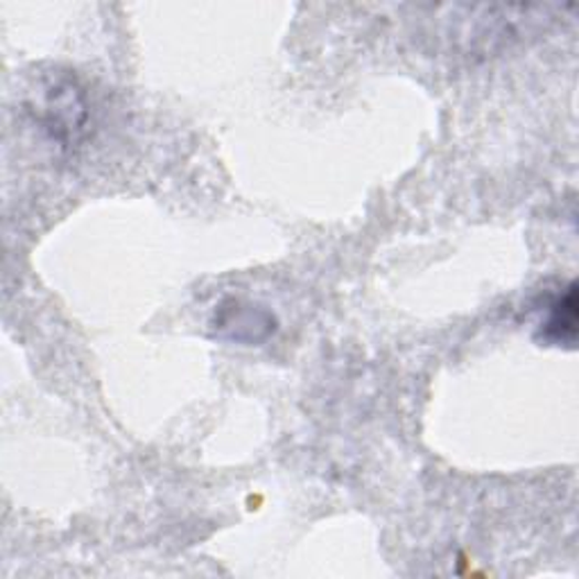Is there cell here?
Segmentation results:
<instances>
[{
    "mask_svg": "<svg viewBox=\"0 0 579 579\" xmlns=\"http://www.w3.org/2000/svg\"><path fill=\"white\" fill-rule=\"evenodd\" d=\"M217 326L222 331H229L234 340H251V342L260 340V335L256 333L258 329L267 335H270V331H275V322L270 315L262 313V310H254V305H245L240 301H232V308L222 305Z\"/></svg>",
    "mask_w": 579,
    "mask_h": 579,
    "instance_id": "obj_1",
    "label": "cell"
},
{
    "mask_svg": "<svg viewBox=\"0 0 579 579\" xmlns=\"http://www.w3.org/2000/svg\"><path fill=\"white\" fill-rule=\"evenodd\" d=\"M577 335V286L570 283L568 292L559 297L542 324V337L553 344H572Z\"/></svg>",
    "mask_w": 579,
    "mask_h": 579,
    "instance_id": "obj_2",
    "label": "cell"
}]
</instances>
